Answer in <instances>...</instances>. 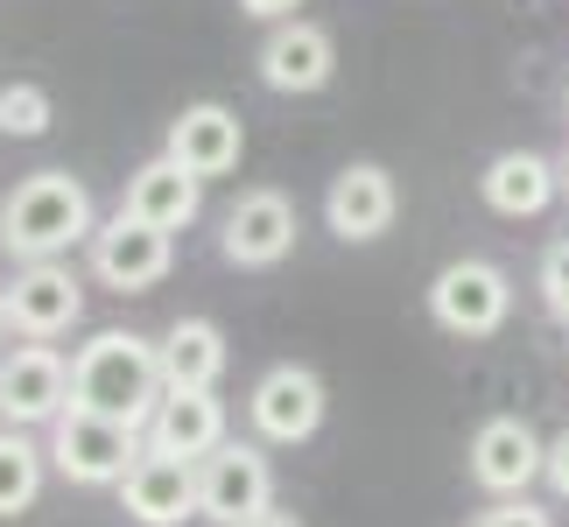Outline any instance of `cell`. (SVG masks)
Wrapping results in <instances>:
<instances>
[{
  "mask_svg": "<svg viewBox=\"0 0 569 527\" xmlns=\"http://www.w3.org/2000/svg\"><path fill=\"white\" fill-rule=\"evenodd\" d=\"M162 394H169L162 387V351L134 331H99L71 359V408L106 415V422H120V429L156 422Z\"/></svg>",
  "mask_w": 569,
  "mask_h": 527,
  "instance_id": "obj_1",
  "label": "cell"
},
{
  "mask_svg": "<svg viewBox=\"0 0 569 527\" xmlns=\"http://www.w3.org/2000/svg\"><path fill=\"white\" fill-rule=\"evenodd\" d=\"M78 239H92V197H84L78 176L42 169V176H29V183H14L0 197V247L21 253L29 268L57 260Z\"/></svg>",
  "mask_w": 569,
  "mask_h": 527,
  "instance_id": "obj_2",
  "label": "cell"
},
{
  "mask_svg": "<svg viewBox=\"0 0 569 527\" xmlns=\"http://www.w3.org/2000/svg\"><path fill=\"white\" fill-rule=\"evenodd\" d=\"M141 457L148 450H141L134 429L106 422V415H84V408H71L50 436V465L71 478V486H127V471H134Z\"/></svg>",
  "mask_w": 569,
  "mask_h": 527,
  "instance_id": "obj_3",
  "label": "cell"
},
{
  "mask_svg": "<svg viewBox=\"0 0 569 527\" xmlns=\"http://www.w3.org/2000/svg\"><path fill=\"white\" fill-rule=\"evenodd\" d=\"M268 499H274V471H268V457L253 444H226V450H211L204 465H197V507H204V520H218V527L274 514Z\"/></svg>",
  "mask_w": 569,
  "mask_h": 527,
  "instance_id": "obj_4",
  "label": "cell"
},
{
  "mask_svg": "<svg viewBox=\"0 0 569 527\" xmlns=\"http://www.w3.org/2000/svg\"><path fill=\"white\" fill-rule=\"evenodd\" d=\"M429 310L457 338H486V331L507 324L513 289H507V275H499L492 260H450V268L436 275V289H429Z\"/></svg>",
  "mask_w": 569,
  "mask_h": 527,
  "instance_id": "obj_5",
  "label": "cell"
},
{
  "mask_svg": "<svg viewBox=\"0 0 569 527\" xmlns=\"http://www.w3.org/2000/svg\"><path fill=\"white\" fill-rule=\"evenodd\" d=\"M92 275L106 281V289H120V296L156 289V281L169 275V232H156V226H141V218L120 211L113 226L92 232Z\"/></svg>",
  "mask_w": 569,
  "mask_h": 527,
  "instance_id": "obj_6",
  "label": "cell"
},
{
  "mask_svg": "<svg viewBox=\"0 0 569 527\" xmlns=\"http://www.w3.org/2000/svg\"><path fill=\"white\" fill-rule=\"evenodd\" d=\"M247 408H253V429L268 436V444H302V436H317V422H323V380L310 366H274V372H260Z\"/></svg>",
  "mask_w": 569,
  "mask_h": 527,
  "instance_id": "obj_7",
  "label": "cell"
},
{
  "mask_svg": "<svg viewBox=\"0 0 569 527\" xmlns=\"http://www.w3.org/2000/svg\"><path fill=\"white\" fill-rule=\"evenodd\" d=\"M535 471H549V450H541V436L520 422V415H499V422H486V429L471 436V478L486 493L520 499Z\"/></svg>",
  "mask_w": 569,
  "mask_h": 527,
  "instance_id": "obj_8",
  "label": "cell"
},
{
  "mask_svg": "<svg viewBox=\"0 0 569 527\" xmlns=\"http://www.w3.org/2000/svg\"><path fill=\"white\" fill-rule=\"evenodd\" d=\"M120 507L134 514L141 527H177V520H190V514H204V507H197V465H183V457H162V450H148L141 465L127 471Z\"/></svg>",
  "mask_w": 569,
  "mask_h": 527,
  "instance_id": "obj_9",
  "label": "cell"
},
{
  "mask_svg": "<svg viewBox=\"0 0 569 527\" xmlns=\"http://www.w3.org/2000/svg\"><path fill=\"white\" fill-rule=\"evenodd\" d=\"M289 247H296V211L281 190H247L226 211V260H239V268H274Z\"/></svg>",
  "mask_w": 569,
  "mask_h": 527,
  "instance_id": "obj_10",
  "label": "cell"
},
{
  "mask_svg": "<svg viewBox=\"0 0 569 527\" xmlns=\"http://www.w3.org/2000/svg\"><path fill=\"white\" fill-rule=\"evenodd\" d=\"M78 310H84V289H78L71 268H57V260H42V268H21L14 289H8V317H14V331H29V338L71 331Z\"/></svg>",
  "mask_w": 569,
  "mask_h": 527,
  "instance_id": "obj_11",
  "label": "cell"
},
{
  "mask_svg": "<svg viewBox=\"0 0 569 527\" xmlns=\"http://www.w3.org/2000/svg\"><path fill=\"white\" fill-rule=\"evenodd\" d=\"M148 450L183 457V465H204L211 450H226V408H218V394H162L156 422H148Z\"/></svg>",
  "mask_w": 569,
  "mask_h": 527,
  "instance_id": "obj_12",
  "label": "cell"
},
{
  "mask_svg": "<svg viewBox=\"0 0 569 527\" xmlns=\"http://www.w3.org/2000/svg\"><path fill=\"white\" fill-rule=\"evenodd\" d=\"M71 415V366L50 345H29L8 359V422H63Z\"/></svg>",
  "mask_w": 569,
  "mask_h": 527,
  "instance_id": "obj_13",
  "label": "cell"
},
{
  "mask_svg": "<svg viewBox=\"0 0 569 527\" xmlns=\"http://www.w3.org/2000/svg\"><path fill=\"white\" fill-rule=\"evenodd\" d=\"M169 162H183L197 183H204V176H226L239 162V113L218 106V99L183 106V120L169 127Z\"/></svg>",
  "mask_w": 569,
  "mask_h": 527,
  "instance_id": "obj_14",
  "label": "cell"
},
{
  "mask_svg": "<svg viewBox=\"0 0 569 527\" xmlns=\"http://www.w3.org/2000/svg\"><path fill=\"white\" fill-rule=\"evenodd\" d=\"M323 218L338 239H380L393 226V176L380 162H352L323 197Z\"/></svg>",
  "mask_w": 569,
  "mask_h": 527,
  "instance_id": "obj_15",
  "label": "cell"
},
{
  "mask_svg": "<svg viewBox=\"0 0 569 527\" xmlns=\"http://www.w3.org/2000/svg\"><path fill=\"white\" fill-rule=\"evenodd\" d=\"M260 78L274 92H317V84H331V36L317 21H281L260 42Z\"/></svg>",
  "mask_w": 569,
  "mask_h": 527,
  "instance_id": "obj_16",
  "label": "cell"
},
{
  "mask_svg": "<svg viewBox=\"0 0 569 527\" xmlns=\"http://www.w3.org/2000/svg\"><path fill=\"white\" fill-rule=\"evenodd\" d=\"M120 211L141 218V226H156V232H177V226L197 218V176L183 162H169V156L141 162L134 176H127V205Z\"/></svg>",
  "mask_w": 569,
  "mask_h": 527,
  "instance_id": "obj_17",
  "label": "cell"
},
{
  "mask_svg": "<svg viewBox=\"0 0 569 527\" xmlns=\"http://www.w3.org/2000/svg\"><path fill=\"white\" fill-rule=\"evenodd\" d=\"M156 351H162V387L169 394H211V380L226 372V338H218V324H204V317L169 324V338Z\"/></svg>",
  "mask_w": 569,
  "mask_h": 527,
  "instance_id": "obj_18",
  "label": "cell"
},
{
  "mask_svg": "<svg viewBox=\"0 0 569 527\" xmlns=\"http://www.w3.org/2000/svg\"><path fill=\"white\" fill-rule=\"evenodd\" d=\"M549 197H556V169L541 156H528V148H507V156L486 169V205L499 218H535Z\"/></svg>",
  "mask_w": 569,
  "mask_h": 527,
  "instance_id": "obj_19",
  "label": "cell"
},
{
  "mask_svg": "<svg viewBox=\"0 0 569 527\" xmlns=\"http://www.w3.org/2000/svg\"><path fill=\"white\" fill-rule=\"evenodd\" d=\"M36 493H42V450L29 436H0V520L36 507Z\"/></svg>",
  "mask_w": 569,
  "mask_h": 527,
  "instance_id": "obj_20",
  "label": "cell"
},
{
  "mask_svg": "<svg viewBox=\"0 0 569 527\" xmlns=\"http://www.w3.org/2000/svg\"><path fill=\"white\" fill-rule=\"evenodd\" d=\"M50 127V92L42 84H0V135L36 141Z\"/></svg>",
  "mask_w": 569,
  "mask_h": 527,
  "instance_id": "obj_21",
  "label": "cell"
},
{
  "mask_svg": "<svg viewBox=\"0 0 569 527\" xmlns=\"http://www.w3.org/2000/svg\"><path fill=\"white\" fill-rule=\"evenodd\" d=\"M541 302L569 324V239H556L549 260H541Z\"/></svg>",
  "mask_w": 569,
  "mask_h": 527,
  "instance_id": "obj_22",
  "label": "cell"
},
{
  "mask_svg": "<svg viewBox=\"0 0 569 527\" xmlns=\"http://www.w3.org/2000/svg\"><path fill=\"white\" fill-rule=\"evenodd\" d=\"M478 527H549V514L541 507H528V499H507V507H492Z\"/></svg>",
  "mask_w": 569,
  "mask_h": 527,
  "instance_id": "obj_23",
  "label": "cell"
},
{
  "mask_svg": "<svg viewBox=\"0 0 569 527\" xmlns=\"http://www.w3.org/2000/svg\"><path fill=\"white\" fill-rule=\"evenodd\" d=\"M549 478H556V493L569 499V429H562L556 444H549Z\"/></svg>",
  "mask_w": 569,
  "mask_h": 527,
  "instance_id": "obj_24",
  "label": "cell"
},
{
  "mask_svg": "<svg viewBox=\"0 0 569 527\" xmlns=\"http://www.w3.org/2000/svg\"><path fill=\"white\" fill-rule=\"evenodd\" d=\"M239 8H247V14H260V21H281V14H296L302 0H239Z\"/></svg>",
  "mask_w": 569,
  "mask_h": 527,
  "instance_id": "obj_25",
  "label": "cell"
},
{
  "mask_svg": "<svg viewBox=\"0 0 569 527\" xmlns=\"http://www.w3.org/2000/svg\"><path fill=\"white\" fill-rule=\"evenodd\" d=\"M239 527H296L289 514H260V520H239Z\"/></svg>",
  "mask_w": 569,
  "mask_h": 527,
  "instance_id": "obj_26",
  "label": "cell"
},
{
  "mask_svg": "<svg viewBox=\"0 0 569 527\" xmlns=\"http://www.w3.org/2000/svg\"><path fill=\"white\" fill-rule=\"evenodd\" d=\"M0 422H8V366H0Z\"/></svg>",
  "mask_w": 569,
  "mask_h": 527,
  "instance_id": "obj_27",
  "label": "cell"
},
{
  "mask_svg": "<svg viewBox=\"0 0 569 527\" xmlns=\"http://www.w3.org/2000/svg\"><path fill=\"white\" fill-rule=\"evenodd\" d=\"M8 324H14V317H8V296H0V331H8Z\"/></svg>",
  "mask_w": 569,
  "mask_h": 527,
  "instance_id": "obj_28",
  "label": "cell"
},
{
  "mask_svg": "<svg viewBox=\"0 0 569 527\" xmlns=\"http://www.w3.org/2000/svg\"><path fill=\"white\" fill-rule=\"evenodd\" d=\"M562 183H569V162H562Z\"/></svg>",
  "mask_w": 569,
  "mask_h": 527,
  "instance_id": "obj_29",
  "label": "cell"
}]
</instances>
